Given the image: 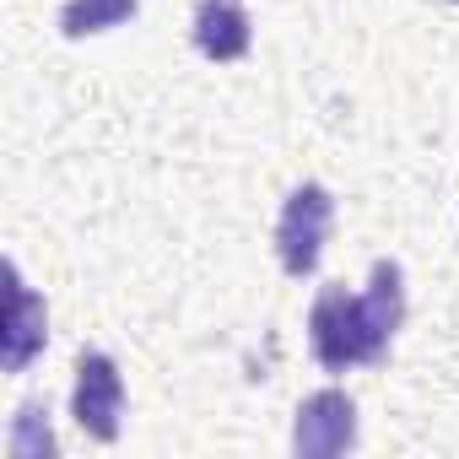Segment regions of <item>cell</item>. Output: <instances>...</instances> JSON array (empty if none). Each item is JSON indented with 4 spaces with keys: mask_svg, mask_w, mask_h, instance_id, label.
Here are the masks:
<instances>
[{
    "mask_svg": "<svg viewBox=\"0 0 459 459\" xmlns=\"http://www.w3.org/2000/svg\"><path fill=\"white\" fill-rule=\"evenodd\" d=\"M405 325V271L394 260H373L368 287H325L308 308V351L325 373L378 368Z\"/></svg>",
    "mask_w": 459,
    "mask_h": 459,
    "instance_id": "1",
    "label": "cell"
},
{
    "mask_svg": "<svg viewBox=\"0 0 459 459\" xmlns=\"http://www.w3.org/2000/svg\"><path fill=\"white\" fill-rule=\"evenodd\" d=\"M330 233H335V195L325 184L303 178L281 200V216H276V260H281V271L292 281H308L325 265Z\"/></svg>",
    "mask_w": 459,
    "mask_h": 459,
    "instance_id": "2",
    "label": "cell"
},
{
    "mask_svg": "<svg viewBox=\"0 0 459 459\" xmlns=\"http://www.w3.org/2000/svg\"><path fill=\"white\" fill-rule=\"evenodd\" d=\"M49 346V303L39 287H28L22 265L6 260V314H0V373L22 378Z\"/></svg>",
    "mask_w": 459,
    "mask_h": 459,
    "instance_id": "3",
    "label": "cell"
},
{
    "mask_svg": "<svg viewBox=\"0 0 459 459\" xmlns=\"http://www.w3.org/2000/svg\"><path fill=\"white\" fill-rule=\"evenodd\" d=\"M71 421L92 443H114L125 427V373L108 351H82L71 378Z\"/></svg>",
    "mask_w": 459,
    "mask_h": 459,
    "instance_id": "4",
    "label": "cell"
},
{
    "mask_svg": "<svg viewBox=\"0 0 459 459\" xmlns=\"http://www.w3.org/2000/svg\"><path fill=\"white\" fill-rule=\"evenodd\" d=\"M362 437V416H357V400L346 389H314L298 416H292V454L298 459H341L351 454Z\"/></svg>",
    "mask_w": 459,
    "mask_h": 459,
    "instance_id": "5",
    "label": "cell"
},
{
    "mask_svg": "<svg viewBox=\"0 0 459 459\" xmlns=\"http://www.w3.org/2000/svg\"><path fill=\"white\" fill-rule=\"evenodd\" d=\"M189 44L211 65H238L255 49V22L244 12V0H200L189 22Z\"/></svg>",
    "mask_w": 459,
    "mask_h": 459,
    "instance_id": "6",
    "label": "cell"
},
{
    "mask_svg": "<svg viewBox=\"0 0 459 459\" xmlns=\"http://www.w3.org/2000/svg\"><path fill=\"white\" fill-rule=\"evenodd\" d=\"M135 12H141V0H65L60 6V33L71 44L103 39V33L125 28V22H135Z\"/></svg>",
    "mask_w": 459,
    "mask_h": 459,
    "instance_id": "7",
    "label": "cell"
},
{
    "mask_svg": "<svg viewBox=\"0 0 459 459\" xmlns=\"http://www.w3.org/2000/svg\"><path fill=\"white\" fill-rule=\"evenodd\" d=\"M6 454L12 459H44V454H60V437H55V421L39 400L17 405L12 416V432H6Z\"/></svg>",
    "mask_w": 459,
    "mask_h": 459,
    "instance_id": "8",
    "label": "cell"
},
{
    "mask_svg": "<svg viewBox=\"0 0 459 459\" xmlns=\"http://www.w3.org/2000/svg\"><path fill=\"white\" fill-rule=\"evenodd\" d=\"M448 6H459V0H448Z\"/></svg>",
    "mask_w": 459,
    "mask_h": 459,
    "instance_id": "9",
    "label": "cell"
}]
</instances>
